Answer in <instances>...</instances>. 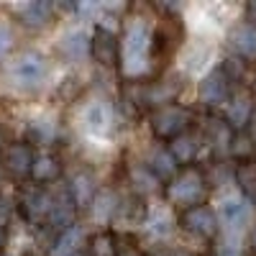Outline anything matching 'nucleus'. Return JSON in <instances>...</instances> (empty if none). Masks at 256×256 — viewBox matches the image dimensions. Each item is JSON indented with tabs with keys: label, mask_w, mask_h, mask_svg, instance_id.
I'll use <instances>...</instances> for the list:
<instances>
[{
	"label": "nucleus",
	"mask_w": 256,
	"mask_h": 256,
	"mask_svg": "<svg viewBox=\"0 0 256 256\" xmlns=\"http://www.w3.org/2000/svg\"><path fill=\"white\" fill-rule=\"evenodd\" d=\"M148 120H152V131H154L156 138L172 141V138H177L180 134L190 131L192 113L184 108V105L172 102V105H164V108H156Z\"/></svg>",
	"instance_id": "39448f33"
},
{
	"label": "nucleus",
	"mask_w": 256,
	"mask_h": 256,
	"mask_svg": "<svg viewBox=\"0 0 256 256\" xmlns=\"http://www.w3.org/2000/svg\"><path fill=\"white\" fill-rule=\"evenodd\" d=\"M6 244V223H0V248Z\"/></svg>",
	"instance_id": "c9c22d12"
},
{
	"label": "nucleus",
	"mask_w": 256,
	"mask_h": 256,
	"mask_svg": "<svg viewBox=\"0 0 256 256\" xmlns=\"http://www.w3.org/2000/svg\"><path fill=\"white\" fill-rule=\"evenodd\" d=\"M166 202L180 210H190L195 205H205L208 198V177L198 166H184L166 182Z\"/></svg>",
	"instance_id": "f03ea898"
},
{
	"label": "nucleus",
	"mask_w": 256,
	"mask_h": 256,
	"mask_svg": "<svg viewBox=\"0 0 256 256\" xmlns=\"http://www.w3.org/2000/svg\"><path fill=\"white\" fill-rule=\"evenodd\" d=\"M180 226L187 233H192V236H198V238H216L218 230H220L218 218H216V210L208 208V205H195L190 210H182Z\"/></svg>",
	"instance_id": "1a4fd4ad"
},
{
	"label": "nucleus",
	"mask_w": 256,
	"mask_h": 256,
	"mask_svg": "<svg viewBox=\"0 0 256 256\" xmlns=\"http://www.w3.org/2000/svg\"><path fill=\"white\" fill-rule=\"evenodd\" d=\"M148 256H172V254H164V251H154V254H148Z\"/></svg>",
	"instance_id": "58836bf2"
},
{
	"label": "nucleus",
	"mask_w": 256,
	"mask_h": 256,
	"mask_svg": "<svg viewBox=\"0 0 256 256\" xmlns=\"http://www.w3.org/2000/svg\"><path fill=\"white\" fill-rule=\"evenodd\" d=\"M16 46V34H13V26L8 20L0 18V62H3Z\"/></svg>",
	"instance_id": "473e14b6"
},
{
	"label": "nucleus",
	"mask_w": 256,
	"mask_h": 256,
	"mask_svg": "<svg viewBox=\"0 0 256 256\" xmlns=\"http://www.w3.org/2000/svg\"><path fill=\"white\" fill-rule=\"evenodd\" d=\"M28 134L36 144L46 146V144H54L56 136H59V123H56V116L52 113H41L36 118H31L28 123Z\"/></svg>",
	"instance_id": "393cba45"
},
{
	"label": "nucleus",
	"mask_w": 256,
	"mask_h": 256,
	"mask_svg": "<svg viewBox=\"0 0 256 256\" xmlns=\"http://www.w3.org/2000/svg\"><path fill=\"white\" fill-rule=\"evenodd\" d=\"M246 20H248V26H256V0H251L246 6Z\"/></svg>",
	"instance_id": "72a5a7b5"
},
{
	"label": "nucleus",
	"mask_w": 256,
	"mask_h": 256,
	"mask_svg": "<svg viewBox=\"0 0 256 256\" xmlns=\"http://www.w3.org/2000/svg\"><path fill=\"white\" fill-rule=\"evenodd\" d=\"M144 228H146V233H152V236H156V238L169 236V233H172V228H174L172 210H169L166 205H152V208L146 210Z\"/></svg>",
	"instance_id": "4be33fe9"
},
{
	"label": "nucleus",
	"mask_w": 256,
	"mask_h": 256,
	"mask_svg": "<svg viewBox=\"0 0 256 256\" xmlns=\"http://www.w3.org/2000/svg\"><path fill=\"white\" fill-rule=\"evenodd\" d=\"M18 208H20V216L26 218V223H31V226L49 223V212H52V192H49V187L28 184L26 190H20Z\"/></svg>",
	"instance_id": "423d86ee"
},
{
	"label": "nucleus",
	"mask_w": 256,
	"mask_h": 256,
	"mask_svg": "<svg viewBox=\"0 0 256 256\" xmlns=\"http://www.w3.org/2000/svg\"><path fill=\"white\" fill-rule=\"evenodd\" d=\"M80 123H82V131L88 136L108 138L116 131V108L108 100H102V98L88 100L84 108H82V113H80Z\"/></svg>",
	"instance_id": "20e7f679"
},
{
	"label": "nucleus",
	"mask_w": 256,
	"mask_h": 256,
	"mask_svg": "<svg viewBox=\"0 0 256 256\" xmlns=\"http://www.w3.org/2000/svg\"><path fill=\"white\" fill-rule=\"evenodd\" d=\"M228 154L236 159L238 164H251L254 156H256V138L248 136L246 131H236V134H233V138H230Z\"/></svg>",
	"instance_id": "c85d7f7f"
},
{
	"label": "nucleus",
	"mask_w": 256,
	"mask_h": 256,
	"mask_svg": "<svg viewBox=\"0 0 256 256\" xmlns=\"http://www.w3.org/2000/svg\"><path fill=\"white\" fill-rule=\"evenodd\" d=\"M118 195L113 190H98V195L92 198V202H90V218L95 220V223H100V226H105V223H110L113 218H116V210H118Z\"/></svg>",
	"instance_id": "b1692460"
},
{
	"label": "nucleus",
	"mask_w": 256,
	"mask_h": 256,
	"mask_svg": "<svg viewBox=\"0 0 256 256\" xmlns=\"http://www.w3.org/2000/svg\"><path fill=\"white\" fill-rule=\"evenodd\" d=\"M182 90V82L180 77H162L152 84H146L141 90V98H138V105H148V108H164V105H172L174 98L180 95Z\"/></svg>",
	"instance_id": "9b49d317"
},
{
	"label": "nucleus",
	"mask_w": 256,
	"mask_h": 256,
	"mask_svg": "<svg viewBox=\"0 0 256 256\" xmlns=\"http://www.w3.org/2000/svg\"><path fill=\"white\" fill-rule=\"evenodd\" d=\"M216 256H244L241 236H233V233H223V236L218 238V246H216Z\"/></svg>",
	"instance_id": "2f4dec72"
},
{
	"label": "nucleus",
	"mask_w": 256,
	"mask_h": 256,
	"mask_svg": "<svg viewBox=\"0 0 256 256\" xmlns=\"http://www.w3.org/2000/svg\"><path fill=\"white\" fill-rule=\"evenodd\" d=\"M128 184L134 187V192L138 198H146V195H154V192L162 190V182L154 177V172L148 169L144 162H131L128 164Z\"/></svg>",
	"instance_id": "a211bd4d"
},
{
	"label": "nucleus",
	"mask_w": 256,
	"mask_h": 256,
	"mask_svg": "<svg viewBox=\"0 0 256 256\" xmlns=\"http://www.w3.org/2000/svg\"><path fill=\"white\" fill-rule=\"evenodd\" d=\"M233 128L220 120V118H210L208 126H205V141L216 148L218 154H228V146H230V138H233Z\"/></svg>",
	"instance_id": "bb28decb"
},
{
	"label": "nucleus",
	"mask_w": 256,
	"mask_h": 256,
	"mask_svg": "<svg viewBox=\"0 0 256 256\" xmlns=\"http://www.w3.org/2000/svg\"><path fill=\"white\" fill-rule=\"evenodd\" d=\"M62 177V162L54 154H38L34 156V166H31V180L44 184H56Z\"/></svg>",
	"instance_id": "5701e85b"
},
{
	"label": "nucleus",
	"mask_w": 256,
	"mask_h": 256,
	"mask_svg": "<svg viewBox=\"0 0 256 256\" xmlns=\"http://www.w3.org/2000/svg\"><path fill=\"white\" fill-rule=\"evenodd\" d=\"M148 169L154 172V177L159 180V182H169L177 172H180V164L174 162V156L169 154V148L166 146H154L152 152H148V156H146V162H144Z\"/></svg>",
	"instance_id": "aec40b11"
},
{
	"label": "nucleus",
	"mask_w": 256,
	"mask_h": 256,
	"mask_svg": "<svg viewBox=\"0 0 256 256\" xmlns=\"http://www.w3.org/2000/svg\"><path fill=\"white\" fill-rule=\"evenodd\" d=\"M251 248H254V254H256V226H254V230H251Z\"/></svg>",
	"instance_id": "e433bc0d"
},
{
	"label": "nucleus",
	"mask_w": 256,
	"mask_h": 256,
	"mask_svg": "<svg viewBox=\"0 0 256 256\" xmlns=\"http://www.w3.org/2000/svg\"><path fill=\"white\" fill-rule=\"evenodd\" d=\"M13 10H16L18 20L24 26H28V28H44V26H49L54 20V10L56 8L49 3V0H28V3L13 6Z\"/></svg>",
	"instance_id": "2eb2a0df"
},
{
	"label": "nucleus",
	"mask_w": 256,
	"mask_h": 256,
	"mask_svg": "<svg viewBox=\"0 0 256 256\" xmlns=\"http://www.w3.org/2000/svg\"><path fill=\"white\" fill-rule=\"evenodd\" d=\"M218 226H223L226 233H233V236H241V230L248 226L251 220V202H246L244 198H226L218 205Z\"/></svg>",
	"instance_id": "6e6552de"
},
{
	"label": "nucleus",
	"mask_w": 256,
	"mask_h": 256,
	"mask_svg": "<svg viewBox=\"0 0 256 256\" xmlns=\"http://www.w3.org/2000/svg\"><path fill=\"white\" fill-rule=\"evenodd\" d=\"M49 192H52V212H49V228L54 230H64V228H70L74 226V216H77V205L70 195V187L67 184H49Z\"/></svg>",
	"instance_id": "0eeeda50"
},
{
	"label": "nucleus",
	"mask_w": 256,
	"mask_h": 256,
	"mask_svg": "<svg viewBox=\"0 0 256 256\" xmlns=\"http://www.w3.org/2000/svg\"><path fill=\"white\" fill-rule=\"evenodd\" d=\"M233 177H236V184L244 192V200L254 205L256 202V164L254 162L251 164H238Z\"/></svg>",
	"instance_id": "c756f323"
},
{
	"label": "nucleus",
	"mask_w": 256,
	"mask_h": 256,
	"mask_svg": "<svg viewBox=\"0 0 256 256\" xmlns=\"http://www.w3.org/2000/svg\"><path fill=\"white\" fill-rule=\"evenodd\" d=\"M67 187H70V195H72V200H74L77 208H90L92 198L98 195V190H100L98 182H95V177L90 172H77V177Z\"/></svg>",
	"instance_id": "a878e982"
},
{
	"label": "nucleus",
	"mask_w": 256,
	"mask_h": 256,
	"mask_svg": "<svg viewBox=\"0 0 256 256\" xmlns=\"http://www.w3.org/2000/svg\"><path fill=\"white\" fill-rule=\"evenodd\" d=\"M120 54L118 64L128 80H141L152 67V49H154V28L144 18H131L123 26V38L118 41Z\"/></svg>",
	"instance_id": "f257e3e1"
},
{
	"label": "nucleus",
	"mask_w": 256,
	"mask_h": 256,
	"mask_svg": "<svg viewBox=\"0 0 256 256\" xmlns=\"http://www.w3.org/2000/svg\"><path fill=\"white\" fill-rule=\"evenodd\" d=\"M8 80L10 84H16L18 90H38L41 84H44V80L49 77V59L41 54V52H20L18 56H13L8 62Z\"/></svg>",
	"instance_id": "7ed1b4c3"
},
{
	"label": "nucleus",
	"mask_w": 256,
	"mask_h": 256,
	"mask_svg": "<svg viewBox=\"0 0 256 256\" xmlns=\"http://www.w3.org/2000/svg\"><path fill=\"white\" fill-rule=\"evenodd\" d=\"M118 256H144L138 248H126V251H118Z\"/></svg>",
	"instance_id": "f704fd0d"
},
{
	"label": "nucleus",
	"mask_w": 256,
	"mask_h": 256,
	"mask_svg": "<svg viewBox=\"0 0 256 256\" xmlns=\"http://www.w3.org/2000/svg\"><path fill=\"white\" fill-rule=\"evenodd\" d=\"M198 98L205 108H220L230 98V80L223 74V70H212L210 74L202 77L200 88H198Z\"/></svg>",
	"instance_id": "9d476101"
},
{
	"label": "nucleus",
	"mask_w": 256,
	"mask_h": 256,
	"mask_svg": "<svg viewBox=\"0 0 256 256\" xmlns=\"http://www.w3.org/2000/svg\"><path fill=\"white\" fill-rule=\"evenodd\" d=\"M200 146H202V136H200V134L184 131V134H180L177 138L169 141V154L174 156L177 164L190 166L192 162H195V156L200 154Z\"/></svg>",
	"instance_id": "6ab92c4d"
},
{
	"label": "nucleus",
	"mask_w": 256,
	"mask_h": 256,
	"mask_svg": "<svg viewBox=\"0 0 256 256\" xmlns=\"http://www.w3.org/2000/svg\"><path fill=\"white\" fill-rule=\"evenodd\" d=\"M0 166L6 169L10 177H31V166H34V148L26 141H13L3 148L0 156Z\"/></svg>",
	"instance_id": "ddd939ff"
},
{
	"label": "nucleus",
	"mask_w": 256,
	"mask_h": 256,
	"mask_svg": "<svg viewBox=\"0 0 256 256\" xmlns=\"http://www.w3.org/2000/svg\"><path fill=\"white\" fill-rule=\"evenodd\" d=\"M146 205H144V198L134 195V198H120L118 200V210H116V218L113 220H120L126 226H144V218H146Z\"/></svg>",
	"instance_id": "cd10ccee"
},
{
	"label": "nucleus",
	"mask_w": 256,
	"mask_h": 256,
	"mask_svg": "<svg viewBox=\"0 0 256 256\" xmlns=\"http://www.w3.org/2000/svg\"><path fill=\"white\" fill-rule=\"evenodd\" d=\"M84 246H88V233H84L82 226H70V228H64L54 246H52V256H80L84 251Z\"/></svg>",
	"instance_id": "f3484780"
},
{
	"label": "nucleus",
	"mask_w": 256,
	"mask_h": 256,
	"mask_svg": "<svg viewBox=\"0 0 256 256\" xmlns=\"http://www.w3.org/2000/svg\"><path fill=\"white\" fill-rule=\"evenodd\" d=\"M228 44H230L233 52H236L238 59L256 62V26H248V24L236 26L228 36Z\"/></svg>",
	"instance_id": "412c9836"
},
{
	"label": "nucleus",
	"mask_w": 256,
	"mask_h": 256,
	"mask_svg": "<svg viewBox=\"0 0 256 256\" xmlns=\"http://www.w3.org/2000/svg\"><path fill=\"white\" fill-rule=\"evenodd\" d=\"M0 256H8V254H0Z\"/></svg>",
	"instance_id": "ea45409f"
},
{
	"label": "nucleus",
	"mask_w": 256,
	"mask_h": 256,
	"mask_svg": "<svg viewBox=\"0 0 256 256\" xmlns=\"http://www.w3.org/2000/svg\"><path fill=\"white\" fill-rule=\"evenodd\" d=\"M254 110H256L254 95L248 90H236V92H230L226 102V123L233 131H246V126L254 118Z\"/></svg>",
	"instance_id": "f8f14e48"
},
{
	"label": "nucleus",
	"mask_w": 256,
	"mask_h": 256,
	"mask_svg": "<svg viewBox=\"0 0 256 256\" xmlns=\"http://www.w3.org/2000/svg\"><path fill=\"white\" fill-rule=\"evenodd\" d=\"M118 54H120V46H118L116 34L105 26H98L95 34L90 36V56L100 64V67H116Z\"/></svg>",
	"instance_id": "4468645a"
},
{
	"label": "nucleus",
	"mask_w": 256,
	"mask_h": 256,
	"mask_svg": "<svg viewBox=\"0 0 256 256\" xmlns=\"http://www.w3.org/2000/svg\"><path fill=\"white\" fill-rule=\"evenodd\" d=\"M56 49L64 59H70V62H82L84 56L90 54V34L74 26V28H67L59 41H56Z\"/></svg>",
	"instance_id": "dca6fc26"
},
{
	"label": "nucleus",
	"mask_w": 256,
	"mask_h": 256,
	"mask_svg": "<svg viewBox=\"0 0 256 256\" xmlns=\"http://www.w3.org/2000/svg\"><path fill=\"white\" fill-rule=\"evenodd\" d=\"M3 148H6V141H3V134H0V156H3Z\"/></svg>",
	"instance_id": "4c0bfd02"
},
{
	"label": "nucleus",
	"mask_w": 256,
	"mask_h": 256,
	"mask_svg": "<svg viewBox=\"0 0 256 256\" xmlns=\"http://www.w3.org/2000/svg\"><path fill=\"white\" fill-rule=\"evenodd\" d=\"M118 244H116V236L108 230L98 233V236L90 238V246H88V256H118Z\"/></svg>",
	"instance_id": "7c9ffc66"
}]
</instances>
